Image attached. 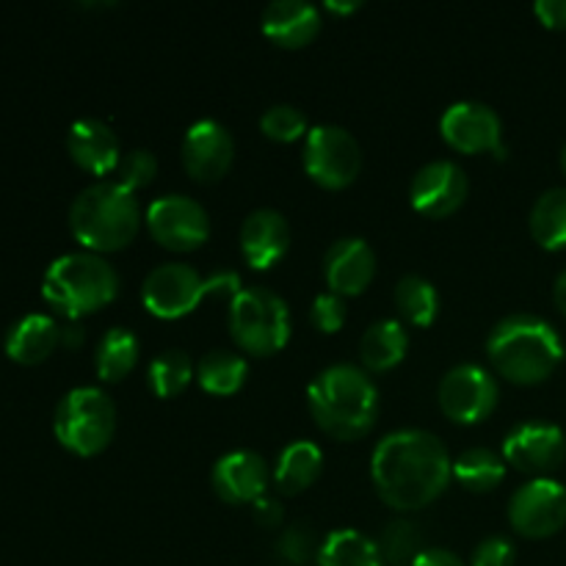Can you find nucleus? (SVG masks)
<instances>
[{
	"instance_id": "obj_1",
	"label": "nucleus",
	"mask_w": 566,
	"mask_h": 566,
	"mask_svg": "<svg viewBox=\"0 0 566 566\" xmlns=\"http://www.w3.org/2000/svg\"><path fill=\"white\" fill-rule=\"evenodd\" d=\"M370 479L387 506L401 514L420 512L448 490L453 459L431 431L401 429L374 448Z\"/></svg>"
},
{
	"instance_id": "obj_2",
	"label": "nucleus",
	"mask_w": 566,
	"mask_h": 566,
	"mask_svg": "<svg viewBox=\"0 0 566 566\" xmlns=\"http://www.w3.org/2000/svg\"><path fill=\"white\" fill-rule=\"evenodd\" d=\"M307 407L315 426L332 440H363L379 418V390L368 370L337 363L321 370L307 387Z\"/></svg>"
},
{
	"instance_id": "obj_3",
	"label": "nucleus",
	"mask_w": 566,
	"mask_h": 566,
	"mask_svg": "<svg viewBox=\"0 0 566 566\" xmlns=\"http://www.w3.org/2000/svg\"><path fill=\"white\" fill-rule=\"evenodd\" d=\"M486 357L512 385H542L564 363V340L539 315H509L486 337Z\"/></svg>"
},
{
	"instance_id": "obj_4",
	"label": "nucleus",
	"mask_w": 566,
	"mask_h": 566,
	"mask_svg": "<svg viewBox=\"0 0 566 566\" xmlns=\"http://www.w3.org/2000/svg\"><path fill=\"white\" fill-rule=\"evenodd\" d=\"M142 208L136 193L119 182L99 180L83 188L70 208V230L86 252L105 254L130 247L142 227Z\"/></svg>"
},
{
	"instance_id": "obj_5",
	"label": "nucleus",
	"mask_w": 566,
	"mask_h": 566,
	"mask_svg": "<svg viewBox=\"0 0 566 566\" xmlns=\"http://www.w3.org/2000/svg\"><path fill=\"white\" fill-rule=\"evenodd\" d=\"M119 293V274L114 265L94 252H70L48 265L42 296L55 313L70 321L92 315L111 304Z\"/></svg>"
},
{
	"instance_id": "obj_6",
	"label": "nucleus",
	"mask_w": 566,
	"mask_h": 566,
	"mask_svg": "<svg viewBox=\"0 0 566 566\" xmlns=\"http://www.w3.org/2000/svg\"><path fill=\"white\" fill-rule=\"evenodd\" d=\"M241 291V276L235 271H216L205 276L188 263H164L144 276L142 302L155 318L177 321L191 315L205 296L224 293L235 298Z\"/></svg>"
},
{
	"instance_id": "obj_7",
	"label": "nucleus",
	"mask_w": 566,
	"mask_h": 566,
	"mask_svg": "<svg viewBox=\"0 0 566 566\" xmlns=\"http://www.w3.org/2000/svg\"><path fill=\"white\" fill-rule=\"evenodd\" d=\"M227 326L241 352L271 357L291 340V307L269 287H243L235 298H230Z\"/></svg>"
},
{
	"instance_id": "obj_8",
	"label": "nucleus",
	"mask_w": 566,
	"mask_h": 566,
	"mask_svg": "<svg viewBox=\"0 0 566 566\" xmlns=\"http://www.w3.org/2000/svg\"><path fill=\"white\" fill-rule=\"evenodd\" d=\"M53 431L55 440L75 457H97L114 440V401L99 387H75L55 407Z\"/></svg>"
},
{
	"instance_id": "obj_9",
	"label": "nucleus",
	"mask_w": 566,
	"mask_h": 566,
	"mask_svg": "<svg viewBox=\"0 0 566 566\" xmlns=\"http://www.w3.org/2000/svg\"><path fill=\"white\" fill-rule=\"evenodd\" d=\"M304 171L329 191L352 186L363 169L359 142L340 125H315L304 138Z\"/></svg>"
},
{
	"instance_id": "obj_10",
	"label": "nucleus",
	"mask_w": 566,
	"mask_h": 566,
	"mask_svg": "<svg viewBox=\"0 0 566 566\" xmlns=\"http://www.w3.org/2000/svg\"><path fill=\"white\" fill-rule=\"evenodd\" d=\"M437 401L448 420L459 426H475L495 412L501 401V385L486 368L464 363L442 376Z\"/></svg>"
},
{
	"instance_id": "obj_11",
	"label": "nucleus",
	"mask_w": 566,
	"mask_h": 566,
	"mask_svg": "<svg viewBox=\"0 0 566 566\" xmlns=\"http://www.w3.org/2000/svg\"><path fill=\"white\" fill-rule=\"evenodd\" d=\"M144 221L153 241L169 252H197L210 238L208 210L186 193L155 199L144 213Z\"/></svg>"
},
{
	"instance_id": "obj_12",
	"label": "nucleus",
	"mask_w": 566,
	"mask_h": 566,
	"mask_svg": "<svg viewBox=\"0 0 566 566\" xmlns=\"http://www.w3.org/2000/svg\"><path fill=\"white\" fill-rule=\"evenodd\" d=\"M509 525L525 539H547L566 528V486L553 479H534L509 501Z\"/></svg>"
},
{
	"instance_id": "obj_13",
	"label": "nucleus",
	"mask_w": 566,
	"mask_h": 566,
	"mask_svg": "<svg viewBox=\"0 0 566 566\" xmlns=\"http://www.w3.org/2000/svg\"><path fill=\"white\" fill-rule=\"evenodd\" d=\"M440 133L446 138L448 147L464 155L492 153L497 160L509 155L506 144H503V122L495 108L475 99H462L453 103L451 108L442 114Z\"/></svg>"
},
{
	"instance_id": "obj_14",
	"label": "nucleus",
	"mask_w": 566,
	"mask_h": 566,
	"mask_svg": "<svg viewBox=\"0 0 566 566\" xmlns=\"http://www.w3.org/2000/svg\"><path fill=\"white\" fill-rule=\"evenodd\" d=\"M503 459L520 473L551 479L566 459V434L545 420H525L503 440Z\"/></svg>"
},
{
	"instance_id": "obj_15",
	"label": "nucleus",
	"mask_w": 566,
	"mask_h": 566,
	"mask_svg": "<svg viewBox=\"0 0 566 566\" xmlns=\"http://www.w3.org/2000/svg\"><path fill=\"white\" fill-rule=\"evenodd\" d=\"M470 180L453 160H429L409 182V202L426 219H448L468 202Z\"/></svg>"
},
{
	"instance_id": "obj_16",
	"label": "nucleus",
	"mask_w": 566,
	"mask_h": 566,
	"mask_svg": "<svg viewBox=\"0 0 566 566\" xmlns=\"http://www.w3.org/2000/svg\"><path fill=\"white\" fill-rule=\"evenodd\" d=\"M180 158L188 177L197 182H219L235 160V138L221 122L199 119L182 138Z\"/></svg>"
},
{
	"instance_id": "obj_17",
	"label": "nucleus",
	"mask_w": 566,
	"mask_h": 566,
	"mask_svg": "<svg viewBox=\"0 0 566 566\" xmlns=\"http://www.w3.org/2000/svg\"><path fill=\"white\" fill-rule=\"evenodd\" d=\"M213 492L230 506H252L265 495L269 486V468L265 459L254 451H232L224 453L213 464L210 473Z\"/></svg>"
},
{
	"instance_id": "obj_18",
	"label": "nucleus",
	"mask_w": 566,
	"mask_h": 566,
	"mask_svg": "<svg viewBox=\"0 0 566 566\" xmlns=\"http://www.w3.org/2000/svg\"><path fill=\"white\" fill-rule=\"evenodd\" d=\"M324 276L332 293L343 298L368 291L376 276V254L363 238H340L324 258Z\"/></svg>"
},
{
	"instance_id": "obj_19",
	"label": "nucleus",
	"mask_w": 566,
	"mask_h": 566,
	"mask_svg": "<svg viewBox=\"0 0 566 566\" xmlns=\"http://www.w3.org/2000/svg\"><path fill=\"white\" fill-rule=\"evenodd\" d=\"M287 247H291V227L280 210L258 208L241 224V254L252 269H274L287 254Z\"/></svg>"
},
{
	"instance_id": "obj_20",
	"label": "nucleus",
	"mask_w": 566,
	"mask_h": 566,
	"mask_svg": "<svg viewBox=\"0 0 566 566\" xmlns=\"http://www.w3.org/2000/svg\"><path fill=\"white\" fill-rule=\"evenodd\" d=\"M66 153L83 171L94 177L111 175L122 160V147L114 127L103 119H92V116L77 119L70 127V133H66Z\"/></svg>"
},
{
	"instance_id": "obj_21",
	"label": "nucleus",
	"mask_w": 566,
	"mask_h": 566,
	"mask_svg": "<svg viewBox=\"0 0 566 566\" xmlns=\"http://www.w3.org/2000/svg\"><path fill=\"white\" fill-rule=\"evenodd\" d=\"M321 11L304 0H274L263 9L260 28L274 44L285 50H302L321 33Z\"/></svg>"
},
{
	"instance_id": "obj_22",
	"label": "nucleus",
	"mask_w": 566,
	"mask_h": 566,
	"mask_svg": "<svg viewBox=\"0 0 566 566\" xmlns=\"http://www.w3.org/2000/svg\"><path fill=\"white\" fill-rule=\"evenodd\" d=\"M3 346L17 365H39L61 346V326L50 315L31 313L6 332Z\"/></svg>"
},
{
	"instance_id": "obj_23",
	"label": "nucleus",
	"mask_w": 566,
	"mask_h": 566,
	"mask_svg": "<svg viewBox=\"0 0 566 566\" xmlns=\"http://www.w3.org/2000/svg\"><path fill=\"white\" fill-rule=\"evenodd\" d=\"M409 352V335L401 321L381 318L365 329L359 340V359L370 374H385L403 363Z\"/></svg>"
},
{
	"instance_id": "obj_24",
	"label": "nucleus",
	"mask_w": 566,
	"mask_h": 566,
	"mask_svg": "<svg viewBox=\"0 0 566 566\" xmlns=\"http://www.w3.org/2000/svg\"><path fill=\"white\" fill-rule=\"evenodd\" d=\"M324 470V451L310 440H296L280 453L274 468V484L282 495H298L318 481Z\"/></svg>"
},
{
	"instance_id": "obj_25",
	"label": "nucleus",
	"mask_w": 566,
	"mask_h": 566,
	"mask_svg": "<svg viewBox=\"0 0 566 566\" xmlns=\"http://www.w3.org/2000/svg\"><path fill=\"white\" fill-rule=\"evenodd\" d=\"M138 354H142V343L125 326H114V329L105 332L97 343V352H94V368L97 376L108 385L122 381L138 363Z\"/></svg>"
},
{
	"instance_id": "obj_26",
	"label": "nucleus",
	"mask_w": 566,
	"mask_h": 566,
	"mask_svg": "<svg viewBox=\"0 0 566 566\" xmlns=\"http://www.w3.org/2000/svg\"><path fill=\"white\" fill-rule=\"evenodd\" d=\"M531 238L545 252L566 249V188H547L528 216Z\"/></svg>"
},
{
	"instance_id": "obj_27",
	"label": "nucleus",
	"mask_w": 566,
	"mask_h": 566,
	"mask_svg": "<svg viewBox=\"0 0 566 566\" xmlns=\"http://www.w3.org/2000/svg\"><path fill=\"white\" fill-rule=\"evenodd\" d=\"M249 374V365L241 354L227 352V348H216L208 352L197 363V381L202 385L205 392L210 396H235L243 387Z\"/></svg>"
},
{
	"instance_id": "obj_28",
	"label": "nucleus",
	"mask_w": 566,
	"mask_h": 566,
	"mask_svg": "<svg viewBox=\"0 0 566 566\" xmlns=\"http://www.w3.org/2000/svg\"><path fill=\"white\" fill-rule=\"evenodd\" d=\"M321 566H385L379 545L354 528L332 531L318 551Z\"/></svg>"
},
{
	"instance_id": "obj_29",
	"label": "nucleus",
	"mask_w": 566,
	"mask_h": 566,
	"mask_svg": "<svg viewBox=\"0 0 566 566\" xmlns=\"http://www.w3.org/2000/svg\"><path fill=\"white\" fill-rule=\"evenodd\" d=\"M453 479L468 492H492L506 479V459L490 448H468L453 459Z\"/></svg>"
},
{
	"instance_id": "obj_30",
	"label": "nucleus",
	"mask_w": 566,
	"mask_h": 566,
	"mask_svg": "<svg viewBox=\"0 0 566 566\" xmlns=\"http://www.w3.org/2000/svg\"><path fill=\"white\" fill-rule=\"evenodd\" d=\"M396 310L407 324L431 326L440 315V293L426 276L407 274L396 285Z\"/></svg>"
},
{
	"instance_id": "obj_31",
	"label": "nucleus",
	"mask_w": 566,
	"mask_h": 566,
	"mask_svg": "<svg viewBox=\"0 0 566 566\" xmlns=\"http://www.w3.org/2000/svg\"><path fill=\"white\" fill-rule=\"evenodd\" d=\"M149 390L158 398H175L193 381V359L180 348L160 352L147 370Z\"/></svg>"
},
{
	"instance_id": "obj_32",
	"label": "nucleus",
	"mask_w": 566,
	"mask_h": 566,
	"mask_svg": "<svg viewBox=\"0 0 566 566\" xmlns=\"http://www.w3.org/2000/svg\"><path fill=\"white\" fill-rule=\"evenodd\" d=\"M379 553L385 558V564H415V558L423 553L420 551L418 525L409 523V520H392V523H387L385 534L379 539Z\"/></svg>"
},
{
	"instance_id": "obj_33",
	"label": "nucleus",
	"mask_w": 566,
	"mask_h": 566,
	"mask_svg": "<svg viewBox=\"0 0 566 566\" xmlns=\"http://www.w3.org/2000/svg\"><path fill=\"white\" fill-rule=\"evenodd\" d=\"M260 130L269 136L271 142L293 144L298 138H307V116L296 108V105H271L263 116H260Z\"/></svg>"
},
{
	"instance_id": "obj_34",
	"label": "nucleus",
	"mask_w": 566,
	"mask_h": 566,
	"mask_svg": "<svg viewBox=\"0 0 566 566\" xmlns=\"http://www.w3.org/2000/svg\"><path fill=\"white\" fill-rule=\"evenodd\" d=\"M155 175H158V160L149 149H130V153L122 155L119 166H116V182L130 193L147 188L155 180Z\"/></svg>"
},
{
	"instance_id": "obj_35",
	"label": "nucleus",
	"mask_w": 566,
	"mask_h": 566,
	"mask_svg": "<svg viewBox=\"0 0 566 566\" xmlns=\"http://www.w3.org/2000/svg\"><path fill=\"white\" fill-rule=\"evenodd\" d=\"M348 310L346 298L337 296V293L326 291L321 296H315L313 310H310V324L321 332V335H335L346 326Z\"/></svg>"
},
{
	"instance_id": "obj_36",
	"label": "nucleus",
	"mask_w": 566,
	"mask_h": 566,
	"mask_svg": "<svg viewBox=\"0 0 566 566\" xmlns=\"http://www.w3.org/2000/svg\"><path fill=\"white\" fill-rule=\"evenodd\" d=\"M276 551L282 558H287L293 566H307L310 558L321 551L315 547V536L307 525H291L287 531H282L280 542H276Z\"/></svg>"
},
{
	"instance_id": "obj_37",
	"label": "nucleus",
	"mask_w": 566,
	"mask_h": 566,
	"mask_svg": "<svg viewBox=\"0 0 566 566\" xmlns=\"http://www.w3.org/2000/svg\"><path fill=\"white\" fill-rule=\"evenodd\" d=\"M514 558H517V551L506 536H486L473 551L470 566H514Z\"/></svg>"
},
{
	"instance_id": "obj_38",
	"label": "nucleus",
	"mask_w": 566,
	"mask_h": 566,
	"mask_svg": "<svg viewBox=\"0 0 566 566\" xmlns=\"http://www.w3.org/2000/svg\"><path fill=\"white\" fill-rule=\"evenodd\" d=\"M252 514H254V523L263 525V528H280L282 520H285L282 503L269 495H263L258 503H252Z\"/></svg>"
},
{
	"instance_id": "obj_39",
	"label": "nucleus",
	"mask_w": 566,
	"mask_h": 566,
	"mask_svg": "<svg viewBox=\"0 0 566 566\" xmlns=\"http://www.w3.org/2000/svg\"><path fill=\"white\" fill-rule=\"evenodd\" d=\"M534 14L539 22L553 31H566V0H539L534 6Z\"/></svg>"
},
{
	"instance_id": "obj_40",
	"label": "nucleus",
	"mask_w": 566,
	"mask_h": 566,
	"mask_svg": "<svg viewBox=\"0 0 566 566\" xmlns=\"http://www.w3.org/2000/svg\"><path fill=\"white\" fill-rule=\"evenodd\" d=\"M412 566H468V564H464L457 553L437 551V547H431V551L420 553V556L415 558Z\"/></svg>"
},
{
	"instance_id": "obj_41",
	"label": "nucleus",
	"mask_w": 566,
	"mask_h": 566,
	"mask_svg": "<svg viewBox=\"0 0 566 566\" xmlns=\"http://www.w3.org/2000/svg\"><path fill=\"white\" fill-rule=\"evenodd\" d=\"M83 337H86V335H83V329L75 324V321H72L70 326H64V329H61V346L77 348L83 343Z\"/></svg>"
},
{
	"instance_id": "obj_42",
	"label": "nucleus",
	"mask_w": 566,
	"mask_h": 566,
	"mask_svg": "<svg viewBox=\"0 0 566 566\" xmlns=\"http://www.w3.org/2000/svg\"><path fill=\"white\" fill-rule=\"evenodd\" d=\"M553 304H556L558 313L566 318V271H562L556 280V285H553Z\"/></svg>"
},
{
	"instance_id": "obj_43",
	"label": "nucleus",
	"mask_w": 566,
	"mask_h": 566,
	"mask_svg": "<svg viewBox=\"0 0 566 566\" xmlns=\"http://www.w3.org/2000/svg\"><path fill=\"white\" fill-rule=\"evenodd\" d=\"M363 3H335V0H329L326 3V11H335V14H352V11H357Z\"/></svg>"
},
{
	"instance_id": "obj_44",
	"label": "nucleus",
	"mask_w": 566,
	"mask_h": 566,
	"mask_svg": "<svg viewBox=\"0 0 566 566\" xmlns=\"http://www.w3.org/2000/svg\"><path fill=\"white\" fill-rule=\"evenodd\" d=\"M562 171H564V177H566V147L562 149Z\"/></svg>"
}]
</instances>
